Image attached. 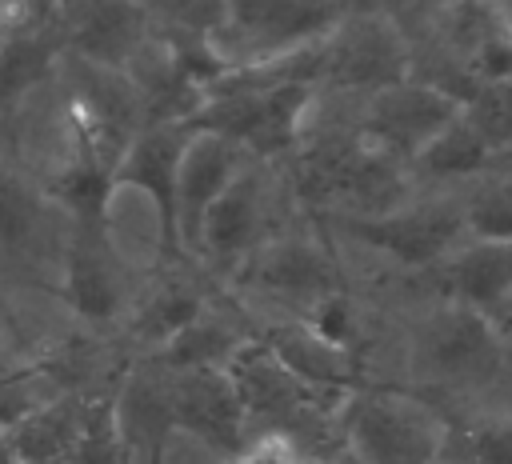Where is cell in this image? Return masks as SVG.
I'll use <instances>...</instances> for the list:
<instances>
[{
    "label": "cell",
    "mask_w": 512,
    "mask_h": 464,
    "mask_svg": "<svg viewBox=\"0 0 512 464\" xmlns=\"http://www.w3.org/2000/svg\"><path fill=\"white\" fill-rule=\"evenodd\" d=\"M488 316L496 320V328H500V336H504V340H508V348H512V288L504 292V300H500V304H496V308H492Z\"/></svg>",
    "instance_id": "cell-21"
},
{
    "label": "cell",
    "mask_w": 512,
    "mask_h": 464,
    "mask_svg": "<svg viewBox=\"0 0 512 464\" xmlns=\"http://www.w3.org/2000/svg\"><path fill=\"white\" fill-rule=\"evenodd\" d=\"M172 412L176 432L204 444L216 456H236L248 440V416L228 368H184L172 372Z\"/></svg>",
    "instance_id": "cell-8"
},
{
    "label": "cell",
    "mask_w": 512,
    "mask_h": 464,
    "mask_svg": "<svg viewBox=\"0 0 512 464\" xmlns=\"http://www.w3.org/2000/svg\"><path fill=\"white\" fill-rule=\"evenodd\" d=\"M64 304L88 324H112L124 312V264L108 236V220H76L60 276Z\"/></svg>",
    "instance_id": "cell-10"
},
{
    "label": "cell",
    "mask_w": 512,
    "mask_h": 464,
    "mask_svg": "<svg viewBox=\"0 0 512 464\" xmlns=\"http://www.w3.org/2000/svg\"><path fill=\"white\" fill-rule=\"evenodd\" d=\"M368 4L380 0H224V24L212 40L228 68L264 64L328 36L344 16Z\"/></svg>",
    "instance_id": "cell-5"
},
{
    "label": "cell",
    "mask_w": 512,
    "mask_h": 464,
    "mask_svg": "<svg viewBox=\"0 0 512 464\" xmlns=\"http://www.w3.org/2000/svg\"><path fill=\"white\" fill-rule=\"evenodd\" d=\"M416 44L404 16L392 4H368L344 16L328 36H320V92L364 96L380 84L412 76Z\"/></svg>",
    "instance_id": "cell-4"
},
{
    "label": "cell",
    "mask_w": 512,
    "mask_h": 464,
    "mask_svg": "<svg viewBox=\"0 0 512 464\" xmlns=\"http://www.w3.org/2000/svg\"><path fill=\"white\" fill-rule=\"evenodd\" d=\"M144 12L160 32L216 36L224 24V0H144Z\"/></svg>",
    "instance_id": "cell-20"
},
{
    "label": "cell",
    "mask_w": 512,
    "mask_h": 464,
    "mask_svg": "<svg viewBox=\"0 0 512 464\" xmlns=\"http://www.w3.org/2000/svg\"><path fill=\"white\" fill-rule=\"evenodd\" d=\"M428 292L492 312L512 288V244L460 240L424 280Z\"/></svg>",
    "instance_id": "cell-12"
},
{
    "label": "cell",
    "mask_w": 512,
    "mask_h": 464,
    "mask_svg": "<svg viewBox=\"0 0 512 464\" xmlns=\"http://www.w3.org/2000/svg\"><path fill=\"white\" fill-rule=\"evenodd\" d=\"M308 212H300V204L292 200L280 164H260L248 160L228 188L208 204L200 228H196V244H192V264L208 268L220 284L224 276L272 232L304 220Z\"/></svg>",
    "instance_id": "cell-3"
},
{
    "label": "cell",
    "mask_w": 512,
    "mask_h": 464,
    "mask_svg": "<svg viewBox=\"0 0 512 464\" xmlns=\"http://www.w3.org/2000/svg\"><path fill=\"white\" fill-rule=\"evenodd\" d=\"M388 4H392V8H400V4H408V0H388Z\"/></svg>",
    "instance_id": "cell-25"
},
{
    "label": "cell",
    "mask_w": 512,
    "mask_h": 464,
    "mask_svg": "<svg viewBox=\"0 0 512 464\" xmlns=\"http://www.w3.org/2000/svg\"><path fill=\"white\" fill-rule=\"evenodd\" d=\"M188 128L184 124H148L140 128L120 160L112 164V196L116 192H140L156 220L160 260H184L180 236H176V168L184 152Z\"/></svg>",
    "instance_id": "cell-7"
},
{
    "label": "cell",
    "mask_w": 512,
    "mask_h": 464,
    "mask_svg": "<svg viewBox=\"0 0 512 464\" xmlns=\"http://www.w3.org/2000/svg\"><path fill=\"white\" fill-rule=\"evenodd\" d=\"M492 8H496V16H500V24L512 32V0H492Z\"/></svg>",
    "instance_id": "cell-23"
},
{
    "label": "cell",
    "mask_w": 512,
    "mask_h": 464,
    "mask_svg": "<svg viewBox=\"0 0 512 464\" xmlns=\"http://www.w3.org/2000/svg\"><path fill=\"white\" fill-rule=\"evenodd\" d=\"M348 112L372 148L412 164V156L464 112V100L424 76H400L364 96H348Z\"/></svg>",
    "instance_id": "cell-6"
},
{
    "label": "cell",
    "mask_w": 512,
    "mask_h": 464,
    "mask_svg": "<svg viewBox=\"0 0 512 464\" xmlns=\"http://www.w3.org/2000/svg\"><path fill=\"white\" fill-rule=\"evenodd\" d=\"M60 52H64V40L56 24L0 40V104H12L28 88H36L56 68Z\"/></svg>",
    "instance_id": "cell-18"
},
{
    "label": "cell",
    "mask_w": 512,
    "mask_h": 464,
    "mask_svg": "<svg viewBox=\"0 0 512 464\" xmlns=\"http://www.w3.org/2000/svg\"><path fill=\"white\" fill-rule=\"evenodd\" d=\"M0 428H4V424H0Z\"/></svg>",
    "instance_id": "cell-27"
},
{
    "label": "cell",
    "mask_w": 512,
    "mask_h": 464,
    "mask_svg": "<svg viewBox=\"0 0 512 464\" xmlns=\"http://www.w3.org/2000/svg\"><path fill=\"white\" fill-rule=\"evenodd\" d=\"M456 204L464 240L512 244V168L492 160L480 176L456 188Z\"/></svg>",
    "instance_id": "cell-17"
},
{
    "label": "cell",
    "mask_w": 512,
    "mask_h": 464,
    "mask_svg": "<svg viewBox=\"0 0 512 464\" xmlns=\"http://www.w3.org/2000/svg\"><path fill=\"white\" fill-rule=\"evenodd\" d=\"M40 220V196L8 168H0V244L24 248Z\"/></svg>",
    "instance_id": "cell-19"
},
{
    "label": "cell",
    "mask_w": 512,
    "mask_h": 464,
    "mask_svg": "<svg viewBox=\"0 0 512 464\" xmlns=\"http://www.w3.org/2000/svg\"><path fill=\"white\" fill-rule=\"evenodd\" d=\"M444 444L436 464H512V400L444 412Z\"/></svg>",
    "instance_id": "cell-13"
},
{
    "label": "cell",
    "mask_w": 512,
    "mask_h": 464,
    "mask_svg": "<svg viewBox=\"0 0 512 464\" xmlns=\"http://www.w3.org/2000/svg\"><path fill=\"white\" fill-rule=\"evenodd\" d=\"M336 424L352 464H436L448 416L404 384L364 380L344 392Z\"/></svg>",
    "instance_id": "cell-2"
},
{
    "label": "cell",
    "mask_w": 512,
    "mask_h": 464,
    "mask_svg": "<svg viewBox=\"0 0 512 464\" xmlns=\"http://www.w3.org/2000/svg\"><path fill=\"white\" fill-rule=\"evenodd\" d=\"M496 160V152L488 148V140L476 132V124L460 112L444 132H436L408 164L416 188H460L464 180L480 176L488 164Z\"/></svg>",
    "instance_id": "cell-14"
},
{
    "label": "cell",
    "mask_w": 512,
    "mask_h": 464,
    "mask_svg": "<svg viewBox=\"0 0 512 464\" xmlns=\"http://www.w3.org/2000/svg\"><path fill=\"white\" fill-rule=\"evenodd\" d=\"M496 164H504V168H512V144H508V148H504V152L496 156Z\"/></svg>",
    "instance_id": "cell-24"
},
{
    "label": "cell",
    "mask_w": 512,
    "mask_h": 464,
    "mask_svg": "<svg viewBox=\"0 0 512 464\" xmlns=\"http://www.w3.org/2000/svg\"><path fill=\"white\" fill-rule=\"evenodd\" d=\"M208 300H212V296H208L196 280L168 272V276H160V280L144 292V300L136 304V312H132V336H136L148 352H156V348L168 344Z\"/></svg>",
    "instance_id": "cell-16"
},
{
    "label": "cell",
    "mask_w": 512,
    "mask_h": 464,
    "mask_svg": "<svg viewBox=\"0 0 512 464\" xmlns=\"http://www.w3.org/2000/svg\"><path fill=\"white\" fill-rule=\"evenodd\" d=\"M132 4H144V0H132Z\"/></svg>",
    "instance_id": "cell-26"
},
{
    "label": "cell",
    "mask_w": 512,
    "mask_h": 464,
    "mask_svg": "<svg viewBox=\"0 0 512 464\" xmlns=\"http://www.w3.org/2000/svg\"><path fill=\"white\" fill-rule=\"evenodd\" d=\"M240 300L244 312H288L304 316L324 296L348 288V268L332 236L312 220H296L260 240L220 284Z\"/></svg>",
    "instance_id": "cell-1"
},
{
    "label": "cell",
    "mask_w": 512,
    "mask_h": 464,
    "mask_svg": "<svg viewBox=\"0 0 512 464\" xmlns=\"http://www.w3.org/2000/svg\"><path fill=\"white\" fill-rule=\"evenodd\" d=\"M0 464H20V456H16V448H12L8 428H0Z\"/></svg>",
    "instance_id": "cell-22"
},
{
    "label": "cell",
    "mask_w": 512,
    "mask_h": 464,
    "mask_svg": "<svg viewBox=\"0 0 512 464\" xmlns=\"http://www.w3.org/2000/svg\"><path fill=\"white\" fill-rule=\"evenodd\" d=\"M252 156L212 132H188L180 168H176V236H180V256L192 260L196 228L208 212V204L228 188V180L248 164Z\"/></svg>",
    "instance_id": "cell-11"
},
{
    "label": "cell",
    "mask_w": 512,
    "mask_h": 464,
    "mask_svg": "<svg viewBox=\"0 0 512 464\" xmlns=\"http://www.w3.org/2000/svg\"><path fill=\"white\" fill-rule=\"evenodd\" d=\"M80 428V396H56L8 424L20 464H68Z\"/></svg>",
    "instance_id": "cell-15"
},
{
    "label": "cell",
    "mask_w": 512,
    "mask_h": 464,
    "mask_svg": "<svg viewBox=\"0 0 512 464\" xmlns=\"http://www.w3.org/2000/svg\"><path fill=\"white\" fill-rule=\"evenodd\" d=\"M60 40L64 52L96 64V68H116L124 72L128 60L144 48L152 36L144 4L132 0H60Z\"/></svg>",
    "instance_id": "cell-9"
}]
</instances>
